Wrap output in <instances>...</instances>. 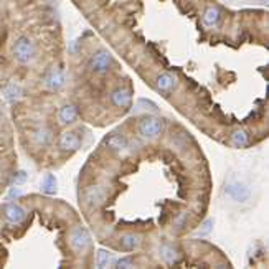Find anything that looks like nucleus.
<instances>
[{"mask_svg":"<svg viewBox=\"0 0 269 269\" xmlns=\"http://www.w3.org/2000/svg\"><path fill=\"white\" fill-rule=\"evenodd\" d=\"M58 144H60V149L65 150V152H75L81 147V139L76 132H63Z\"/></svg>","mask_w":269,"mask_h":269,"instance_id":"obj_9","label":"nucleus"},{"mask_svg":"<svg viewBox=\"0 0 269 269\" xmlns=\"http://www.w3.org/2000/svg\"><path fill=\"white\" fill-rule=\"evenodd\" d=\"M156 86L161 93L168 94L177 88V80L170 75V73H161L156 80Z\"/></svg>","mask_w":269,"mask_h":269,"instance_id":"obj_14","label":"nucleus"},{"mask_svg":"<svg viewBox=\"0 0 269 269\" xmlns=\"http://www.w3.org/2000/svg\"><path fill=\"white\" fill-rule=\"evenodd\" d=\"M231 142H233L236 147H244V145H248L249 137L243 129H236L233 134H231Z\"/></svg>","mask_w":269,"mask_h":269,"instance_id":"obj_22","label":"nucleus"},{"mask_svg":"<svg viewBox=\"0 0 269 269\" xmlns=\"http://www.w3.org/2000/svg\"><path fill=\"white\" fill-rule=\"evenodd\" d=\"M212 228H213V220L208 218V220L203 221V225L200 226V230L197 231V236H207L212 233Z\"/></svg>","mask_w":269,"mask_h":269,"instance_id":"obj_23","label":"nucleus"},{"mask_svg":"<svg viewBox=\"0 0 269 269\" xmlns=\"http://www.w3.org/2000/svg\"><path fill=\"white\" fill-rule=\"evenodd\" d=\"M24 195V191H22V188H12L10 191H8V200H12V198H18V197H22Z\"/></svg>","mask_w":269,"mask_h":269,"instance_id":"obj_26","label":"nucleus"},{"mask_svg":"<svg viewBox=\"0 0 269 269\" xmlns=\"http://www.w3.org/2000/svg\"><path fill=\"white\" fill-rule=\"evenodd\" d=\"M12 56L13 60L20 65H30L31 61H35L36 58V45L33 40L27 35H22L13 42L12 47Z\"/></svg>","mask_w":269,"mask_h":269,"instance_id":"obj_1","label":"nucleus"},{"mask_svg":"<svg viewBox=\"0 0 269 269\" xmlns=\"http://www.w3.org/2000/svg\"><path fill=\"white\" fill-rule=\"evenodd\" d=\"M40 190L43 191L45 195H56L58 191V180L53 174H47L42 179V184H40Z\"/></svg>","mask_w":269,"mask_h":269,"instance_id":"obj_18","label":"nucleus"},{"mask_svg":"<svg viewBox=\"0 0 269 269\" xmlns=\"http://www.w3.org/2000/svg\"><path fill=\"white\" fill-rule=\"evenodd\" d=\"M78 119V108L75 104H65L58 111V121L61 126H70Z\"/></svg>","mask_w":269,"mask_h":269,"instance_id":"obj_11","label":"nucleus"},{"mask_svg":"<svg viewBox=\"0 0 269 269\" xmlns=\"http://www.w3.org/2000/svg\"><path fill=\"white\" fill-rule=\"evenodd\" d=\"M114 266H116V268L131 269V268H134V259H132V258H121V259H116V261H114Z\"/></svg>","mask_w":269,"mask_h":269,"instance_id":"obj_24","label":"nucleus"},{"mask_svg":"<svg viewBox=\"0 0 269 269\" xmlns=\"http://www.w3.org/2000/svg\"><path fill=\"white\" fill-rule=\"evenodd\" d=\"M109 99H111L112 106L121 108V109H127V108L131 106V103H132V94H131L129 89L117 88V89H114L112 93H111Z\"/></svg>","mask_w":269,"mask_h":269,"instance_id":"obj_8","label":"nucleus"},{"mask_svg":"<svg viewBox=\"0 0 269 269\" xmlns=\"http://www.w3.org/2000/svg\"><path fill=\"white\" fill-rule=\"evenodd\" d=\"M225 195L235 203H246L251 198V190L249 187L240 180H230L225 187Z\"/></svg>","mask_w":269,"mask_h":269,"instance_id":"obj_4","label":"nucleus"},{"mask_svg":"<svg viewBox=\"0 0 269 269\" xmlns=\"http://www.w3.org/2000/svg\"><path fill=\"white\" fill-rule=\"evenodd\" d=\"M134 112H152V114H157L159 108H157V104H154L152 101H149V99H137V103H135V108H134Z\"/></svg>","mask_w":269,"mask_h":269,"instance_id":"obj_21","label":"nucleus"},{"mask_svg":"<svg viewBox=\"0 0 269 269\" xmlns=\"http://www.w3.org/2000/svg\"><path fill=\"white\" fill-rule=\"evenodd\" d=\"M45 86H47L50 91L63 89V86H65V75H63L60 68H53V70L45 76Z\"/></svg>","mask_w":269,"mask_h":269,"instance_id":"obj_10","label":"nucleus"},{"mask_svg":"<svg viewBox=\"0 0 269 269\" xmlns=\"http://www.w3.org/2000/svg\"><path fill=\"white\" fill-rule=\"evenodd\" d=\"M24 96V89H22V86L18 84V83H8L3 86V89H2V99L5 103L8 104H12V103H17L18 99Z\"/></svg>","mask_w":269,"mask_h":269,"instance_id":"obj_12","label":"nucleus"},{"mask_svg":"<svg viewBox=\"0 0 269 269\" xmlns=\"http://www.w3.org/2000/svg\"><path fill=\"white\" fill-rule=\"evenodd\" d=\"M27 182V172L25 170H18L15 175H13V185H17V187H20V185H24Z\"/></svg>","mask_w":269,"mask_h":269,"instance_id":"obj_25","label":"nucleus"},{"mask_svg":"<svg viewBox=\"0 0 269 269\" xmlns=\"http://www.w3.org/2000/svg\"><path fill=\"white\" fill-rule=\"evenodd\" d=\"M3 218H5V221L10 223V225H20L27 218V212L18 203L8 202L5 207H3Z\"/></svg>","mask_w":269,"mask_h":269,"instance_id":"obj_7","label":"nucleus"},{"mask_svg":"<svg viewBox=\"0 0 269 269\" xmlns=\"http://www.w3.org/2000/svg\"><path fill=\"white\" fill-rule=\"evenodd\" d=\"M52 139H53V134L48 127H38V129L31 134V142L38 145V147H47V145L52 142Z\"/></svg>","mask_w":269,"mask_h":269,"instance_id":"obj_17","label":"nucleus"},{"mask_svg":"<svg viewBox=\"0 0 269 269\" xmlns=\"http://www.w3.org/2000/svg\"><path fill=\"white\" fill-rule=\"evenodd\" d=\"M254 2L261 3V5H266V3H268V0H254Z\"/></svg>","mask_w":269,"mask_h":269,"instance_id":"obj_28","label":"nucleus"},{"mask_svg":"<svg viewBox=\"0 0 269 269\" xmlns=\"http://www.w3.org/2000/svg\"><path fill=\"white\" fill-rule=\"evenodd\" d=\"M106 145L109 150L116 154H122L124 150L129 149V140L124 134H112L111 137L106 139Z\"/></svg>","mask_w":269,"mask_h":269,"instance_id":"obj_13","label":"nucleus"},{"mask_svg":"<svg viewBox=\"0 0 269 269\" xmlns=\"http://www.w3.org/2000/svg\"><path fill=\"white\" fill-rule=\"evenodd\" d=\"M185 220H187V213H180V215H179V218H177V220L174 221L175 228H182V226H184Z\"/></svg>","mask_w":269,"mask_h":269,"instance_id":"obj_27","label":"nucleus"},{"mask_svg":"<svg viewBox=\"0 0 269 269\" xmlns=\"http://www.w3.org/2000/svg\"><path fill=\"white\" fill-rule=\"evenodd\" d=\"M221 22V12L218 7H208L203 13V24L207 27H216Z\"/></svg>","mask_w":269,"mask_h":269,"instance_id":"obj_19","label":"nucleus"},{"mask_svg":"<svg viewBox=\"0 0 269 269\" xmlns=\"http://www.w3.org/2000/svg\"><path fill=\"white\" fill-rule=\"evenodd\" d=\"M159 258H161L162 263H165V264H175L180 261V253L177 251L172 244L163 243V244H161V248H159Z\"/></svg>","mask_w":269,"mask_h":269,"instance_id":"obj_15","label":"nucleus"},{"mask_svg":"<svg viewBox=\"0 0 269 269\" xmlns=\"http://www.w3.org/2000/svg\"><path fill=\"white\" fill-rule=\"evenodd\" d=\"M68 240H70L71 249L75 253H78V254L86 253L91 248V244H93L89 230L86 226H83V225H78V226L73 228V230L70 231V236H68Z\"/></svg>","mask_w":269,"mask_h":269,"instance_id":"obj_2","label":"nucleus"},{"mask_svg":"<svg viewBox=\"0 0 269 269\" xmlns=\"http://www.w3.org/2000/svg\"><path fill=\"white\" fill-rule=\"evenodd\" d=\"M2 121H3V116H2V112H0V124H2Z\"/></svg>","mask_w":269,"mask_h":269,"instance_id":"obj_29","label":"nucleus"},{"mask_svg":"<svg viewBox=\"0 0 269 269\" xmlns=\"http://www.w3.org/2000/svg\"><path fill=\"white\" fill-rule=\"evenodd\" d=\"M114 261H116V258L112 253L106 251V249H98V253H96V266L98 268H109L112 266Z\"/></svg>","mask_w":269,"mask_h":269,"instance_id":"obj_20","label":"nucleus"},{"mask_svg":"<svg viewBox=\"0 0 269 269\" xmlns=\"http://www.w3.org/2000/svg\"><path fill=\"white\" fill-rule=\"evenodd\" d=\"M106 198V190L101 185H89L83 190V203L88 208H94L101 205Z\"/></svg>","mask_w":269,"mask_h":269,"instance_id":"obj_6","label":"nucleus"},{"mask_svg":"<svg viewBox=\"0 0 269 269\" xmlns=\"http://www.w3.org/2000/svg\"><path fill=\"white\" fill-rule=\"evenodd\" d=\"M162 132H163V121L159 119V117L147 116L140 121L139 134L140 137H144L145 140H156Z\"/></svg>","mask_w":269,"mask_h":269,"instance_id":"obj_3","label":"nucleus"},{"mask_svg":"<svg viewBox=\"0 0 269 269\" xmlns=\"http://www.w3.org/2000/svg\"><path fill=\"white\" fill-rule=\"evenodd\" d=\"M112 63V56L108 50H98L96 53H93V56L89 58V70L98 75H104L109 71Z\"/></svg>","mask_w":269,"mask_h":269,"instance_id":"obj_5","label":"nucleus"},{"mask_svg":"<svg viewBox=\"0 0 269 269\" xmlns=\"http://www.w3.org/2000/svg\"><path fill=\"white\" fill-rule=\"evenodd\" d=\"M119 244L122 251H135V249H139L140 244H142V238L134 233H126L119 238Z\"/></svg>","mask_w":269,"mask_h":269,"instance_id":"obj_16","label":"nucleus"}]
</instances>
